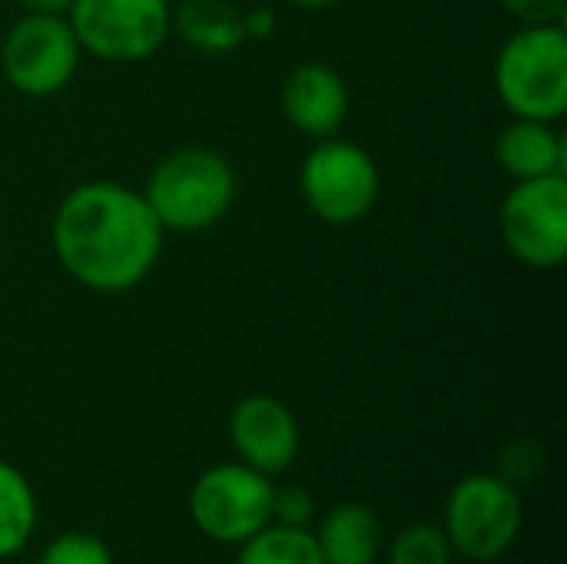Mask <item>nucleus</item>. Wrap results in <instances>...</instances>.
Wrapping results in <instances>:
<instances>
[{"label":"nucleus","instance_id":"nucleus-1","mask_svg":"<svg viewBox=\"0 0 567 564\" xmlns=\"http://www.w3.org/2000/svg\"><path fill=\"white\" fill-rule=\"evenodd\" d=\"M163 226L143 193L120 183H83L53 216L60 266L93 293H126L150 276L163 249Z\"/></svg>","mask_w":567,"mask_h":564},{"label":"nucleus","instance_id":"nucleus-2","mask_svg":"<svg viewBox=\"0 0 567 564\" xmlns=\"http://www.w3.org/2000/svg\"><path fill=\"white\" fill-rule=\"evenodd\" d=\"M236 196V173L229 160L206 146H186L163 156L143 189L163 229L199 233L219 223Z\"/></svg>","mask_w":567,"mask_h":564},{"label":"nucleus","instance_id":"nucleus-3","mask_svg":"<svg viewBox=\"0 0 567 564\" xmlns=\"http://www.w3.org/2000/svg\"><path fill=\"white\" fill-rule=\"evenodd\" d=\"M495 90L522 120H561L567 110L565 27L545 23L518 30L495 60Z\"/></svg>","mask_w":567,"mask_h":564},{"label":"nucleus","instance_id":"nucleus-4","mask_svg":"<svg viewBox=\"0 0 567 564\" xmlns=\"http://www.w3.org/2000/svg\"><path fill=\"white\" fill-rule=\"evenodd\" d=\"M525 525V505L518 485L502 475H465L445 502V535L452 552L468 562L488 564L505 558Z\"/></svg>","mask_w":567,"mask_h":564},{"label":"nucleus","instance_id":"nucleus-5","mask_svg":"<svg viewBox=\"0 0 567 564\" xmlns=\"http://www.w3.org/2000/svg\"><path fill=\"white\" fill-rule=\"evenodd\" d=\"M272 495L269 475L243 462H219L193 482L189 519L209 542L243 545L272 522Z\"/></svg>","mask_w":567,"mask_h":564},{"label":"nucleus","instance_id":"nucleus-6","mask_svg":"<svg viewBox=\"0 0 567 564\" xmlns=\"http://www.w3.org/2000/svg\"><path fill=\"white\" fill-rule=\"evenodd\" d=\"M309 209L329 226H352L372 213L379 199L375 160L349 140H319L299 173Z\"/></svg>","mask_w":567,"mask_h":564},{"label":"nucleus","instance_id":"nucleus-7","mask_svg":"<svg viewBox=\"0 0 567 564\" xmlns=\"http://www.w3.org/2000/svg\"><path fill=\"white\" fill-rule=\"evenodd\" d=\"M66 20L83 50L113 63L153 57L173 30L166 0H73Z\"/></svg>","mask_w":567,"mask_h":564},{"label":"nucleus","instance_id":"nucleus-8","mask_svg":"<svg viewBox=\"0 0 567 564\" xmlns=\"http://www.w3.org/2000/svg\"><path fill=\"white\" fill-rule=\"evenodd\" d=\"M502 239L525 266H561L567 259V176L515 183L502 203Z\"/></svg>","mask_w":567,"mask_h":564},{"label":"nucleus","instance_id":"nucleus-9","mask_svg":"<svg viewBox=\"0 0 567 564\" xmlns=\"http://www.w3.org/2000/svg\"><path fill=\"white\" fill-rule=\"evenodd\" d=\"M80 40L66 17L27 13L10 27L0 47L3 76L27 96H50L63 90L80 60Z\"/></svg>","mask_w":567,"mask_h":564},{"label":"nucleus","instance_id":"nucleus-10","mask_svg":"<svg viewBox=\"0 0 567 564\" xmlns=\"http://www.w3.org/2000/svg\"><path fill=\"white\" fill-rule=\"evenodd\" d=\"M229 439H233L239 462L269 479L286 472L299 455L296 416L289 412L286 402L266 392H256L236 402L229 416Z\"/></svg>","mask_w":567,"mask_h":564},{"label":"nucleus","instance_id":"nucleus-11","mask_svg":"<svg viewBox=\"0 0 567 564\" xmlns=\"http://www.w3.org/2000/svg\"><path fill=\"white\" fill-rule=\"evenodd\" d=\"M282 113L299 133L326 140L349 116V90L332 66L299 63L282 83Z\"/></svg>","mask_w":567,"mask_h":564},{"label":"nucleus","instance_id":"nucleus-12","mask_svg":"<svg viewBox=\"0 0 567 564\" xmlns=\"http://www.w3.org/2000/svg\"><path fill=\"white\" fill-rule=\"evenodd\" d=\"M498 163L515 183L567 176V140L551 130V123L515 116L498 136Z\"/></svg>","mask_w":567,"mask_h":564},{"label":"nucleus","instance_id":"nucleus-13","mask_svg":"<svg viewBox=\"0 0 567 564\" xmlns=\"http://www.w3.org/2000/svg\"><path fill=\"white\" fill-rule=\"evenodd\" d=\"M326 564H375L382 555V519L362 502L329 509L312 532Z\"/></svg>","mask_w":567,"mask_h":564},{"label":"nucleus","instance_id":"nucleus-14","mask_svg":"<svg viewBox=\"0 0 567 564\" xmlns=\"http://www.w3.org/2000/svg\"><path fill=\"white\" fill-rule=\"evenodd\" d=\"M173 27L203 53H229L246 40L243 10L229 0H183L173 10Z\"/></svg>","mask_w":567,"mask_h":564},{"label":"nucleus","instance_id":"nucleus-15","mask_svg":"<svg viewBox=\"0 0 567 564\" xmlns=\"http://www.w3.org/2000/svg\"><path fill=\"white\" fill-rule=\"evenodd\" d=\"M37 529V495L27 475L0 459V562L27 548Z\"/></svg>","mask_w":567,"mask_h":564},{"label":"nucleus","instance_id":"nucleus-16","mask_svg":"<svg viewBox=\"0 0 567 564\" xmlns=\"http://www.w3.org/2000/svg\"><path fill=\"white\" fill-rule=\"evenodd\" d=\"M236 548V564H326L312 529H292L276 522H269Z\"/></svg>","mask_w":567,"mask_h":564},{"label":"nucleus","instance_id":"nucleus-17","mask_svg":"<svg viewBox=\"0 0 567 564\" xmlns=\"http://www.w3.org/2000/svg\"><path fill=\"white\" fill-rule=\"evenodd\" d=\"M455 552L442 525H409L389 545V564H452Z\"/></svg>","mask_w":567,"mask_h":564},{"label":"nucleus","instance_id":"nucleus-18","mask_svg":"<svg viewBox=\"0 0 567 564\" xmlns=\"http://www.w3.org/2000/svg\"><path fill=\"white\" fill-rule=\"evenodd\" d=\"M37 564H116L113 552L103 539L90 532H63L56 535L43 552Z\"/></svg>","mask_w":567,"mask_h":564},{"label":"nucleus","instance_id":"nucleus-19","mask_svg":"<svg viewBox=\"0 0 567 564\" xmlns=\"http://www.w3.org/2000/svg\"><path fill=\"white\" fill-rule=\"evenodd\" d=\"M272 522L276 525H292V529H309L316 522V499L302 485L276 489V495H272Z\"/></svg>","mask_w":567,"mask_h":564},{"label":"nucleus","instance_id":"nucleus-20","mask_svg":"<svg viewBox=\"0 0 567 564\" xmlns=\"http://www.w3.org/2000/svg\"><path fill=\"white\" fill-rule=\"evenodd\" d=\"M505 10L522 20L525 27H545V23H561L565 20L567 0H502Z\"/></svg>","mask_w":567,"mask_h":564},{"label":"nucleus","instance_id":"nucleus-21","mask_svg":"<svg viewBox=\"0 0 567 564\" xmlns=\"http://www.w3.org/2000/svg\"><path fill=\"white\" fill-rule=\"evenodd\" d=\"M243 30H246V40H266L276 30V13L262 3L249 7L243 10Z\"/></svg>","mask_w":567,"mask_h":564},{"label":"nucleus","instance_id":"nucleus-22","mask_svg":"<svg viewBox=\"0 0 567 564\" xmlns=\"http://www.w3.org/2000/svg\"><path fill=\"white\" fill-rule=\"evenodd\" d=\"M27 13H50V17H66L73 0H17Z\"/></svg>","mask_w":567,"mask_h":564},{"label":"nucleus","instance_id":"nucleus-23","mask_svg":"<svg viewBox=\"0 0 567 564\" xmlns=\"http://www.w3.org/2000/svg\"><path fill=\"white\" fill-rule=\"evenodd\" d=\"M289 3L306 7V10H322V7H332V3H339V0H289Z\"/></svg>","mask_w":567,"mask_h":564}]
</instances>
